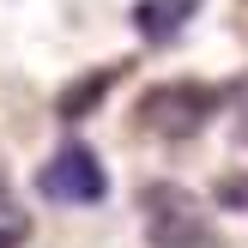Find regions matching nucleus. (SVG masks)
I'll return each mask as SVG.
<instances>
[{
	"label": "nucleus",
	"mask_w": 248,
	"mask_h": 248,
	"mask_svg": "<svg viewBox=\"0 0 248 248\" xmlns=\"http://www.w3.org/2000/svg\"><path fill=\"white\" fill-rule=\"evenodd\" d=\"M140 212H145V242L152 248H218L206 206L176 182H152L140 194Z\"/></svg>",
	"instance_id": "obj_1"
},
{
	"label": "nucleus",
	"mask_w": 248,
	"mask_h": 248,
	"mask_svg": "<svg viewBox=\"0 0 248 248\" xmlns=\"http://www.w3.org/2000/svg\"><path fill=\"white\" fill-rule=\"evenodd\" d=\"M36 194H43L48 206H103L109 200V170H103V157L85 140H67V145H55V152L43 157Z\"/></svg>",
	"instance_id": "obj_2"
},
{
	"label": "nucleus",
	"mask_w": 248,
	"mask_h": 248,
	"mask_svg": "<svg viewBox=\"0 0 248 248\" xmlns=\"http://www.w3.org/2000/svg\"><path fill=\"white\" fill-rule=\"evenodd\" d=\"M218 103H224L218 85H157L140 103V127L157 133V140H194L218 115Z\"/></svg>",
	"instance_id": "obj_3"
},
{
	"label": "nucleus",
	"mask_w": 248,
	"mask_h": 248,
	"mask_svg": "<svg viewBox=\"0 0 248 248\" xmlns=\"http://www.w3.org/2000/svg\"><path fill=\"white\" fill-rule=\"evenodd\" d=\"M200 6H206V0H133V6H127V24L140 31V43L164 48V43H176V36L200 18Z\"/></svg>",
	"instance_id": "obj_4"
},
{
	"label": "nucleus",
	"mask_w": 248,
	"mask_h": 248,
	"mask_svg": "<svg viewBox=\"0 0 248 248\" xmlns=\"http://www.w3.org/2000/svg\"><path fill=\"white\" fill-rule=\"evenodd\" d=\"M24 242H31V212L12 194V182L0 176V248H24Z\"/></svg>",
	"instance_id": "obj_5"
}]
</instances>
